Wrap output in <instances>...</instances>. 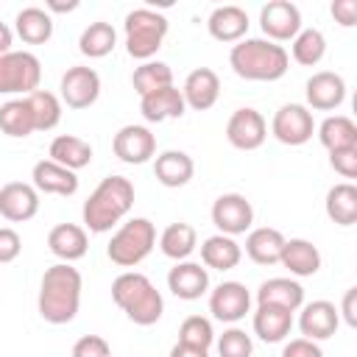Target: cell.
Listing matches in <instances>:
<instances>
[{
    "label": "cell",
    "instance_id": "6da1fadb",
    "mask_svg": "<svg viewBox=\"0 0 357 357\" xmlns=\"http://www.w3.org/2000/svg\"><path fill=\"white\" fill-rule=\"evenodd\" d=\"M81 290H84V279L78 273V268H73L70 262H56L42 273L39 282V315L47 324H70L78 315L81 307Z\"/></svg>",
    "mask_w": 357,
    "mask_h": 357
},
{
    "label": "cell",
    "instance_id": "7a4b0ae2",
    "mask_svg": "<svg viewBox=\"0 0 357 357\" xmlns=\"http://www.w3.org/2000/svg\"><path fill=\"white\" fill-rule=\"evenodd\" d=\"M134 206V184L126 176H106L84 201V229L92 234L112 231Z\"/></svg>",
    "mask_w": 357,
    "mask_h": 357
},
{
    "label": "cell",
    "instance_id": "3957f363",
    "mask_svg": "<svg viewBox=\"0 0 357 357\" xmlns=\"http://www.w3.org/2000/svg\"><path fill=\"white\" fill-rule=\"evenodd\" d=\"M229 64L234 75L245 81H279L284 78L290 67V56L282 45L262 39V36H245L229 50Z\"/></svg>",
    "mask_w": 357,
    "mask_h": 357
},
{
    "label": "cell",
    "instance_id": "277c9868",
    "mask_svg": "<svg viewBox=\"0 0 357 357\" xmlns=\"http://www.w3.org/2000/svg\"><path fill=\"white\" fill-rule=\"evenodd\" d=\"M112 301L126 312L128 321L137 326H153L165 312V298L156 290V284L139 273L126 271L112 282Z\"/></svg>",
    "mask_w": 357,
    "mask_h": 357
},
{
    "label": "cell",
    "instance_id": "5b68a950",
    "mask_svg": "<svg viewBox=\"0 0 357 357\" xmlns=\"http://www.w3.org/2000/svg\"><path fill=\"white\" fill-rule=\"evenodd\" d=\"M167 17L153 11V8H134L126 14L123 31H126V50L131 59L139 61H151L156 56V50L162 47L165 36H167Z\"/></svg>",
    "mask_w": 357,
    "mask_h": 357
},
{
    "label": "cell",
    "instance_id": "8992f818",
    "mask_svg": "<svg viewBox=\"0 0 357 357\" xmlns=\"http://www.w3.org/2000/svg\"><path fill=\"white\" fill-rule=\"evenodd\" d=\"M153 245H156V226L148 218H131L112 234L106 245V257L117 268H134L153 251Z\"/></svg>",
    "mask_w": 357,
    "mask_h": 357
},
{
    "label": "cell",
    "instance_id": "52a82bcc",
    "mask_svg": "<svg viewBox=\"0 0 357 357\" xmlns=\"http://www.w3.org/2000/svg\"><path fill=\"white\" fill-rule=\"evenodd\" d=\"M42 64L28 50H8L0 56V95H31L39 89Z\"/></svg>",
    "mask_w": 357,
    "mask_h": 357
},
{
    "label": "cell",
    "instance_id": "ba28073f",
    "mask_svg": "<svg viewBox=\"0 0 357 357\" xmlns=\"http://www.w3.org/2000/svg\"><path fill=\"white\" fill-rule=\"evenodd\" d=\"M271 134L282 145H290V148L310 142L312 134H315L312 112L304 103H284V106H279L273 120H271Z\"/></svg>",
    "mask_w": 357,
    "mask_h": 357
},
{
    "label": "cell",
    "instance_id": "9c48e42d",
    "mask_svg": "<svg viewBox=\"0 0 357 357\" xmlns=\"http://www.w3.org/2000/svg\"><path fill=\"white\" fill-rule=\"evenodd\" d=\"M212 223L218 226V234H245L254 223V206L243 192H223L212 204Z\"/></svg>",
    "mask_w": 357,
    "mask_h": 357
},
{
    "label": "cell",
    "instance_id": "30bf717a",
    "mask_svg": "<svg viewBox=\"0 0 357 357\" xmlns=\"http://www.w3.org/2000/svg\"><path fill=\"white\" fill-rule=\"evenodd\" d=\"M259 28L271 42H293L301 31V11L290 0H271L259 11Z\"/></svg>",
    "mask_w": 357,
    "mask_h": 357
},
{
    "label": "cell",
    "instance_id": "8fae6325",
    "mask_svg": "<svg viewBox=\"0 0 357 357\" xmlns=\"http://www.w3.org/2000/svg\"><path fill=\"white\" fill-rule=\"evenodd\" d=\"M100 95V75L92 67L75 64L61 75L59 84V100L70 109H89Z\"/></svg>",
    "mask_w": 357,
    "mask_h": 357
},
{
    "label": "cell",
    "instance_id": "7c38bea8",
    "mask_svg": "<svg viewBox=\"0 0 357 357\" xmlns=\"http://www.w3.org/2000/svg\"><path fill=\"white\" fill-rule=\"evenodd\" d=\"M265 137H268V123L257 109L243 106V109L231 112V117L226 123V139H229L231 148L257 151V148H262Z\"/></svg>",
    "mask_w": 357,
    "mask_h": 357
},
{
    "label": "cell",
    "instance_id": "4fadbf2b",
    "mask_svg": "<svg viewBox=\"0 0 357 357\" xmlns=\"http://www.w3.org/2000/svg\"><path fill=\"white\" fill-rule=\"evenodd\" d=\"M209 312L223 324H237L251 312V293L243 282H220L209 293Z\"/></svg>",
    "mask_w": 357,
    "mask_h": 357
},
{
    "label": "cell",
    "instance_id": "5bb4252c",
    "mask_svg": "<svg viewBox=\"0 0 357 357\" xmlns=\"http://www.w3.org/2000/svg\"><path fill=\"white\" fill-rule=\"evenodd\" d=\"M112 151L120 162L126 165H145L148 159L156 156V137L151 134L148 126H123L114 139H112Z\"/></svg>",
    "mask_w": 357,
    "mask_h": 357
},
{
    "label": "cell",
    "instance_id": "9a60e30c",
    "mask_svg": "<svg viewBox=\"0 0 357 357\" xmlns=\"http://www.w3.org/2000/svg\"><path fill=\"white\" fill-rule=\"evenodd\" d=\"M304 95H307V109L335 112L346 100V81H343V75H337L332 70H321L307 78Z\"/></svg>",
    "mask_w": 357,
    "mask_h": 357
},
{
    "label": "cell",
    "instance_id": "2e32d148",
    "mask_svg": "<svg viewBox=\"0 0 357 357\" xmlns=\"http://www.w3.org/2000/svg\"><path fill=\"white\" fill-rule=\"evenodd\" d=\"M340 326V312L332 301L318 298L310 304H301V315H298V329L307 340H329Z\"/></svg>",
    "mask_w": 357,
    "mask_h": 357
},
{
    "label": "cell",
    "instance_id": "e0dca14e",
    "mask_svg": "<svg viewBox=\"0 0 357 357\" xmlns=\"http://www.w3.org/2000/svg\"><path fill=\"white\" fill-rule=\"evenodd\" d=\"M39 212V192L33 184L8 181L0 187V215L11 223H25Z\"/></svg>",
    "mask_w": 357,
    "mask_h": 357
},
{
    "label": "cell",
    "instance_id": "ac0fdd59",
    "mask_svg": "<svg viewBox=\"0 0 357 357\" xmlns=\"http://www.w3.org/2000/svg\"><path fill=\"white\" fill-rule=\"evenodd\" d=\"M181 98H184V106H190L195 112L212 109L218 103V98H220V78H218V73L209 70V67H195L184 78Z\"/></svg>",
    "mask_w": 357,
    "mask_h": 357
},
{
    "label": "cell",
    "instance_id": "d6986e66",
    "mask_svg": "<svg viewBox=\"0 0 357 357\" xmlns=\"http://www.w3.org/2000/svg\"><path fill=\"white\" fill-rule=\"evenodd\" d=\"M167 287L176 298H184V301H195L201 298L206 290H209V271L201 265V262H190V259H181L170 268L167 273Z\"/></svg>",
    "mask_w": 357,
    "mask_h": 357
},
{
    "label": "cell",
    "instance_id": "ffe728a7",
    "mask_svg": "<svg viewBox=\"0 0 357 357\" xmlns=\"http://www.w3.org/2000/svg\"><path fill=\"white\" fill-rule=\"evenodd\" d=\"M31 184L36 192L45 195H75L78 192V176L61 165H56L53 159H42L33 165L31 170Z\"/></svg>",
    "mask_w": 357,
    "mask_h": 357
},
{
    "label": "cell",
    "instance_id": "44dd1931",
    "mask_svg": "<svg viewBox=\"0 0 357 357\" xmlns=\"http://www.w3.org/2000/svg\"><path fill=\"white\" fill-rule=\"evenodd\" d=\"M248 14H245V8H240V6H218V8H212V14H209V20H206V28H209V36L212 39H218V42H240V39H245V33H248Z\"/></svg>",
    "mask_w": 357,
    "mask_h": 357
},
{
    "label": "cell",
    "instance_id": "7402d4cb",
    "mask_svg": "<svg viewBox=\"0 0 357 357\" xmlns=\"http://www.w3.org/2000/svg\"><path fill=\"white\" fill-rule=\"evenodd\" d=\"M139 112L148 123H165V120H178L187 112V106H184L181 89L165 86V89L142 95L139 98Z\"/></svg>",
    "mask_w": 357,
    "mask_h": 357
},
{
    "label": "cell",
    "instance_id": "603a6c76",
    "mask_svg": "<svg viewBox=\"0 0 357 357\" xmlns=\"http://www.w3.org/2000/svg\"><path fill=\"white\" fill-rule=\"evenodd\" d=\"M47 248L53 257H59L61 262H75L86 254L89 248V237L86 229L78 223H59L50 229L47 234Z\"/></svg>",
    "mask_w": 357,
    "mask_h": 357
},
{
    "label": "cell",
    "instance_id": "cb8c5ba5",
    "mask_svg": "<svg viewBox=\"0 0 357 357\" xmlns=\"http://www.w3.org/2000/svg\"><path fill=\"white\" fill-rule=\"evenodd\" d=\"M257 304H271V307H282V310L296 312L304 304V287L290 276L265 279L257 290Z\"/></svg>",
    "mask_w": 357,
    "mask_h": 357
},
{
    "label": "cell",
    "instance_id": "d4e9b609",
    "mask_svg": "<svg viewBox=\"0 0 357 357\" xmlns=\"http://www.w3.org/2000/svg\"><path fill=\"white\" fill-rule=\"evenodd\" d=\"M153 176L162 187H184L195 176V162L184 151H162L153 159Z\"/></svg>",
    "mask_w": 357,
    "mask_h": 357
},
{
    "label": "cell",
    "instance_id": "484cf974",
    "mask_svg": "<svg viewBox=\"0 0 357 357\" xmlns=\"http://www.w3.org/2000/svg\"><path fill=\"white\" fill-rule=\"evenodd\" d=\"M284 234L273 226H259V229H251L248 237H245V254L251 262L257 265H276L279 257H282V248H284Z\"/></svg>",
    "mask_w": 357,
    "mask_h": 357
},
{
    "label": "cell",
    "instance_id": "4316f807",
    "mask_svg": "<svg viewBox=\"0 0 357 357\" xmlns=\"http://www.w3.org/2000/svg\"><path fill=\"white\" fill-rule=\"evenodd\" d=\"M279 265H284L293 276H315L321 271V251L310 240L293 237V240H284Z\"/></svg>",
    "mask_w": 357,
    "mask_h": 357
},
{
    "label": "cell",
    "instance_id": "83f0119b",
    "mask_svg": "<svg viewBox=\"0 0 357 357\" xmlns=\"http://www.w3.org/2000/svg\"><path fill=\"white\" fill-rule=\"evenodd\" d=\"M293 329V312L271 304H259L254 312V335L262 343H282Z\"/></svg>",
    "mask_w": 357,
    "mask_h": 357
},
{
    "label": "cell",
    "instance_id": "f1b7e54d",
    "mask_svg": "<svg viewBox=\"0 0 357 357\" xmlns=\"http://www.w3.org/2000/svg\"><path fill=\"white\" fill-rule=\"evenodd\" d=\"M243 259V248L234 237H226V234H212L201 243V262L204 268H212V271H231L237 268Z\"/></svg>",
    "mask_w": 357,
    "mask_h": 357
},
{
    "label": "cell",
    "instance_id": "f546056e",
    "mask_svg": "<svg viewBox=\"0 0 357 357\" xmlns=\"http://www.w3.org/2000/svg\"><path fill=\"white\" fill-rule=\"evenodd\" d=\"M326 218L337 226H354L357 223V187L351 181H340L329 187L324 201Z\"/></svg>",
    "mask_w": 357,
    "mask_h": 357
},
{
    "label": "cell",
    "instance_id": "4dcf8cb0",
    "mask_svg": "<svg viewBox=\"0 0 357 357\" xmlns=\"http://www.w3.org/2000/svg\"><path fill=\"white\" fill-rule=\"evenodd\" d=\"M14 31L25 45H45L53 36V17L39 6H28L17 14Z\"/></svg>",
    "mask_w": 357,
    "mask_h": 357
},
{
    "label": "cell",
    "instance_id": "1f68e13d",
    "mask_svg": "<svg viewBox=\"0 0 357 357\" xmlns=\"http://www.w3.org/2000/svg\"><path fill=\"white\" fill-rule=\"evenodd\" d=\"M50 159L67 170H81L92 162V145L75 134H59L50 142Z\"/></svg>",
    "mask_w": 357,
    "mask_h": 357
},
{
    "label": "cell",
    "instance_id": "d6a6232c",
    "mask_svg": "<svg viewBox=\"0 0 357 357\" xmlns=\"http://www.w3.org/2000/svg\"><path fill=\"white\" fill-rule=\"evenodd\" d=\"M159 248H162V254L167 259H176V262L187 259L198 248V231H195V226H190L184 220L170 223L162 231V237H159Z\"/></svg>",
    "mask_w": 357,
    "mask_h": 357
},
{
    "label": "cell",
    "instance_id": "836d02e7",
    "mask_svg": "<svg viewBox=\"0 0 357 357\" xmlns=\"http://www.w3.org/2000/svg\"><path fill=\"white\" fill-rule=\"evenodd\" d=\"M318 139L321 145L332 153V151H340V148H357V126L351 117L346 114H332L326 117L318 128Z\"/></svg>",
    "mask_w": 357,
    "mask_h": 357
},
{
    "label": "cell",
    "instance_id": "e575fe53",
    "mask_svg": "<svg viewBox=\"0 0 357 357\" xmlns=\"http://www.w3.org/2000/svg\"><path fill=\"white\" fill-rule=\"evenodd\" d=\"M0 131L6 137H14V139L31 137L36 131L33 112H31V106H28L25 98H11V100H6L0 106Z\"/></svg>",
    "mask_w": 357,
    "mask_h": 357
},
{
    "label": "cell",
    "instance_id": "d590c367",
    "mask_svg": "<svg viewBox=\"0 0 357 357\" xmlns=\"http://www.w3.org/2000/svg\"><path fill=\"white\" fill-rule=\"evenodd\" d=\"M117 45V31L112 28V22H89L84 31H81V39H78V50L89 59H103L114 50Z\"/></svg>",
    "mask_w": 357,
    "mask_h": 357
},
{
    "label": "cell",
    "instance_id": "8d00e7d4",
    "mask_svg": "<svg viewBox=\"0 0 357 357\" xmlns=\"http://www.w3.org/2000/svg\"><path fill=\"white\" fill-rule=\"evenodd\" d=\"M293 61L301 67H315L326 56V36L318 28H301L290 45Z\"/></svg>",
    "mask_w": 357,
    "mask_h": 357
},
{
    "label": "cell",
    "instance_id": "74e56055",
    "mask_svg": "<svg viewBox=\"0 0 357 357\" xmlns=\"http://www.w3.org/2000/svg\"><path fill=\"white\" fill-rule=\"evenodd\" d=\"M131 86H134V92L142 98V95H148V92H156V89H165V86H173V70H170V64H165V61H142L137 70H134V75H131Z\"/></svg>",
    "mask_w": 357,
    "mask_h": 357
},
{
    "label": "cell",
    "instance_id": "f35d334b",
    "mask_svg": "<svg viewBox=\"0 0 357 357\" xmlns=\"http://www.w3.org/2000/svg\"><path fill=\"white\" fill-rule=\"evenodd\" d=\"M25 100H28V106L33 112L36 131H50V128L59 126V120H61V100H59V95H53L47 89H36V92L25 95Z\"/></svg>",
    "mask_w": 357,
    "mask_h": 357
},
{
    "label": "cell",
    "instance_id": "ab89813d",
    "mask_svg": "<svg viewBox=\"0 0 357 357\" xmlns=\"http://www.w3.org/2000/svg\"><path fill=\"white\" fill-rule=\"evenodd\" d=\"M178 343H190L198 349H209L215 343V329L212 321L204 315H187L178 326Z\"/></svg>",
    "mask_w": 357,
    "mask_h": 357
},
{
    "label": "cell",
    "instance_id": "60d3db41",
    "mask_svg": "<svg viewBox=\"0 0 357 357\" xmlns=\"http://www.w3.org/2000/svg\"><path fill=\"white\" fill-rule=\"evenodd\" d=\"M218 354L220 357H251L254 354V340H251V335H245V329L229 326L218 337Z\"/></svg>",
    "mask_w": 357,
    "mask_h": 357
},
{
    "label": "cell",
    "instance_id": "b9f144b4",
    "mask_svg": "<svg viewBox=\"0 0 357 357\" xmlns=\"http://www.w3.org/2000/svg\"><path fill=\"white\" fill-rule=\"evenodd\" d=\"M73 357H112V349H109L106 337H100V335H84V337L75 340Z\"/></svg>",
    "mask_w": 357,
    "mask_h": 357
},
{
    "label": "cell",
    "instance_id": "7bdbcfd3",
    "mask_svg": "<svg viewBox=\"0 0 357 357\" xmlns=\"http://www.w3.org/2000/svg\"><path fill=\"white\" fill-rule=\"evenodd\" d=\"M329 167L343 178H357V148H340L329 153Z\"/></svg>",
    "mask_w": 357,
    "mask_h": 357
},
{
    "label": "cell",
    "instance_id": "ee69618b",
    "mask_svg": "<svg viewBox=\"0 0 357 357\" xmlns=\"http://www.w3.org/2000/svg\"><path fill=\"white\" fill-rule=\"evenodd\" d=\"M22 251V237L11 226H0V265L14 262Z\"/></svg>",
    "mask_w": 357,
    "mask_h": 357
},
{
    "label": "cell",
    "instance_id": "f6af8a7d",
    "mask_svg": "<svg viewBox=\"0 0 357 357\" xmlns=\"http://www.w3.org/2000/svg\"><path fill=\"white\" fill-rule=\"evenodd\" d=\"M282 357H324V351H321V346H318L315 340H307V337H293L290 343H284Z\"/></svg>",
    "mask_w": 357,
    "mask_h": 357
},
{
    "label": "cell",
    "instance_id": "bcb514c9",
    "mask_svg": "<svg viewBox=\"0 0 357 357\" xmlns=\"http://www.w3.org/2000/svg\"><path fill=\"white\" fill-rule=\"evenodd\" d=\"M332 17H335V22H340L343 28L357 25V0H335V3H332Z\"/></svg>",
    "mask_w": 357,
    "mask_h": 357
},
{
    "label": "cell",
    "instance_id": "7dc6e473",
    "mask_svg": "<svg viewBox=\"0 0 357 357\" xmlns=\"http://www.w3.org/2000/svg\"><path fill=\"white\" fill-rule=\"evenodd\" d=\"M337 312H343V321L349 326H357V287H349L343 293V304H340Z\"/></svg>",
    "mask_w": 357,
    "mask_h": 357
},
{
    "label": "cell",
    "instance_id": "c3c4849f",
    "mask_svg": "<svg viewBox=\"0 0 357 357\" xmlns=\"http://www.w3.org/2000/svg\"><path fill=\"white\" fill-rule=\"evenodd\" d=\"M170 357H209V349H198L190 343H176L170 349Z\"/></svg>",
    "mask_w": 357,
    "mask_h": 357
},
{
    "label": "cell",
    "instance_id": "681fc988",
    "mask_svg": "<svg viewBox=\"0 0 357 357\" xmlns=\"http://www.w3.org/2000/svg\"><path fill=\"white\" fill-rule=\"evenodd\" d=\"M11 45H14V33H11V28H8L6 22H0V56L8 53Z\"/></svg>",
    "mask_w": 357,
    "mask_h": 357
},
{
    "label": "cell",
    "instance_id": "f907efd6",
    "mask_svg": "<svg viewBox=\"0 0 357 357\" xmlns=\"http://www.w3.org/2000/svg\"><path fill=\"white\" fill-rule=\"evenodd\" d=\"M78 8V0H67V3H59V0H47V14L50 11H59V14H64V11H75Z\"/></svg>",
    "mask_w": 357,
    "mask_h": 357
},
{
    "label": "cell",
    "instance_id": "816d5d0a",
    "mask_svg": "<svg viewBox=\"0 0 357 357\" xmlns=\"http://www.w3.org/2000/svg\"><path fill=\"white\" fill-rule=\"evenodd\" d=\"M112 357H114V354H112Z\"/></svg>",
    "mask_w": 357,
    "mask_h": 357
}]
</instances>
